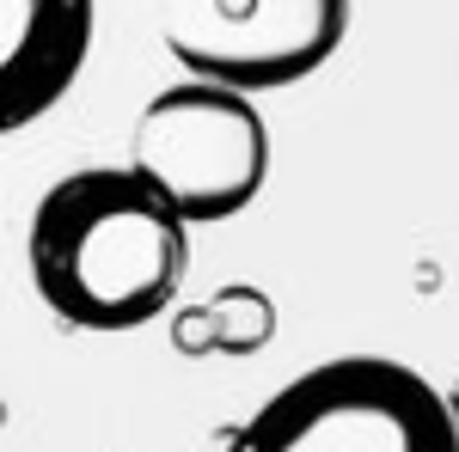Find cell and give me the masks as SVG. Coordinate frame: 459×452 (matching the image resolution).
Returning <instances> with one entry per match:
<instances>
[{
  "instance_id": "obj_1",
  "label": "cell",
  "mask_w": 459,
  "mask_h": 452,
  "mask_svg": "<svg viewBox=\"0 0 459 452\" xmlns=\"http://www.w3.org/2000/svg\"><path fill=\"white\" fill-rule=\"evenodd\" d=\"M25 257L62 324L117 337L172 312L190 276V226L129 166H86L43 190Z\"/></svg>"
},
{
  "instance_id": "obj_2",
  "label": "cell",
  "mask_w": 459,
  "mask_h": 452,
  "mask_svg": "<svg viewBox=\"0 0 459 452\" xmlns=\"http://www.w3.org/2000/svg\"><path fill=\"white\" fill-rule=\"evenodd\" d=\"M227 452H459V428L417 367L337 354L294 373Z\"/></svg>"
},
{
  "instance_id": "obj_3",
  "label": "cell",
  "mask_w": 459,
  "mask_h": 452,
  "mask_svg": "<svg viewBox=\"0 0 459 452\" xmlns=\"http://www.w3.org/2000/svg\"><path fill=\"white\" fill-rule=\"evenodd\" d=\"M129 172L184 220L214 226L257 202L270 177V129L246 92L184 80L153 92L129 135Z\"/></svg>"
},
{
  "instance_id": "obj_4",
  "label": "cell",
  "mask_w": 459,
  "mask_h": 452,
  "mask_svg": "<svg viewBox=\"0 0 459 452\" xmlns=\"http://www.w3.org/2000/svg\"><path fill=\"white\" fill-rule=\"evenodd\" d=\"M350 37V0H166L160 43L190 80L282 92L313 80Z\"/></svg>"
},
{
  "instance_id": "obj_5",
  "label": "cell",
  "mask_w": 459,
  "mask_h": 452,
  "mask_svg": "<svg viewBox=\"0 0 459 452\" xmlns=\"http://www.w3.org/2000/svg\"><path fill=\"white\" fill-rule=\"evenodd\" d=\"M99 0H0V135L31 129L68 98L92 55Z\"/></svg>"
},
{
  "instance_id": "obj_6",
  "label": "cell",
  "mask_w": 459,
  "mask_h": 452,
  "mask_svg": "<svg viewBox=\"0 0 459 452\" xmlns=\"http://www.w3.org/2000/svg\"><path fill=\"white\" fill-rule=\"evenodd\" d=\"M276 337V306L257 294V287H221L214 300L203 306H190V312H178V343L184 354H257V348Z\"/></svg>"
},
{
  "instance_id": "obj_7",
  "label": "cell",
  "mask_w": 459,
  "mask_h": 452,
  "mask_svg": "<svg viewBox=\"0 0 459 452\" xmlns=\"http://www.w3.org/2000/svg\"><path fill=\"white\" fill-rule=\"evenodd\" d=\"M441 404H447V416H454V428H459V380H454V391H441Z\"/></svg>"
}]
</instances>
